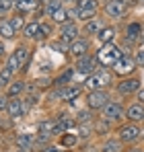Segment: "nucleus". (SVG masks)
<instances>
[{"mask_svg":"<svg viewBox=\"0 0 144 152\" xmlns=\"http://www.w3.org/2000/svg\"><path fill=\"white\" fill-rule=\"evenodd\" d=\"M121 56H123V51H121L118 45H113V43H105V45L99 50V53H97V60H99L101 66H113Z\"/></svg>","mask_w":144,"mask_h":152,"instance_id":"f257e3e1","label":"nucleus"},{"mask_svg":"<svg viewBox=\"0 0 144 152\" xmlns=\"http://www.w3.org/2000/svg\"><path fill=\"white\" fill-rule=\"evenodd\" d=\"M111 84V74L107 70H101L95 74L87 76V82H84V88L89 91H97V88H103V86H109Z\"/></svg>","mask_w":144,"mask_h":152,"instance_id":"f03ea898","label":"nucleus"},{"mask_svg":"<svg viewBox=\"0 0 144 152\" xmlns=\"http://www.w3.org/2000/svg\"><path fill=\"white\" fill-rule=\"evenodd\" d=\"M107 103H109V95H107L103 88L91 91L89 97H87V105H89V109H93V111H101Z\"/></svg>","mask_w":144,"mask_h":152,"instance_id":"7ed1b4c3","label":"nucleus"},{"mask_svg":"<svg viewBox=\"0 0 144 152\" xmlns=\"http://www.w3.org/2000/svg\"><path fill=\"white\" fill-rule=\"evenodd\" d=\"M27 60H29V50H27V48H17L15 53L8 58L6 68H10L12 72H17L19 68H23L25 64H27Z\"/></svg>","mask_w":144,"mask_h":152,"instance_id":"20e7f679","label":"nucleus"},{"mask_svg":"<svg viewBox=\"0 0 144 152\" xmlns=\"http://www.w3.org/2000/svg\"><path fill=\"white\" fill-rule=\"evenodd\" d=\"M97 58H93V56H84V58H78V62H76V72L82 76H91L97 72Z\"/></svg>","mask_w":144,"mask_h":152,"instance_id":"39448f33","label":"nucleus"},{"mask_svg":"<svg viewBox=\"0 0 144 152\" xmlns=\"http://www.w3.org/2000/svg\"><path fill=\"white\" fill-rule=\"evenodd\" d=\"M136 66H138V64H136V60L123 53L120 60H118V62L113 64V70H115V72H118L120 76H126V74H132Z\"/></svg>","mask_w":144,"mask_h":152,"instance_id":"423d86ee","label":"nucleus"},{"mask_svg":"<svg viewBox=\"0 0 144 152\" xmlns=\"http://www.w3.org/2000/svg\"><path fill=\"white\" fill-rule=\"evenodd\" d=\"M140 136H142V129L132 121L128 126L120 127V142H136Z\"/></svg>","mask_w":144,"mask_h":152,"instance_id":"0eeeda50","label":"nucleus"},{"mask_svg":"<svg viewBox=\"0 0 144 152\" xmlns=\"http://www.w3.org/2000/svg\"><path fill=\"white\" fill-rule=\"evenodd\" d=\"M101 111H103V117L109 119V121H115V119H120L121 115H123V107L118 101H109Z\"/></svg>","mask_w":144,"mask_h":152,"instance_id":"6e6552de","label":"nucleus"},{"mask_svg":"<svg viewBox=\"0 0 144 152\" xmlns=\"http://www.w3.org/2000/svg\"><path fill=\"white\" fill-rule=\"evenodd\" d=\"M76 39H78V27L74 25L72 21L64 23L62 29H60V41H64V43H72V41H76Z\"/></svg>","mask_w":144,"mask_h":152,"instance_id":"1a4fd4ad","label":"nucleus"},{"mask_svg":"<svg viewBox=\"0 0 144 152\" xmlns=\"http://www.w3.org/2000/svg\"><path fill=\"white\" fill-rule=\"evenodd\" d=\"M126 4L121 2V0H109L107 4H105V12H107V17H111V19H121L123 15H126Z\"/></svg>","mask_w":144,"mask_h":152,"instance_id":"9d476101","label":"nucleus"},{"mask_svg":"<svg viewBox=\"0 0 144 152\" xmlns=\"http://www.w3.org/2000/svg\"><path fill=\"white\" fill-rule=\"evenodd\" d=\"M138 91H140V80L138 78H126V80L118 82V93H121V95H134Z\"/></svg>","mask_w":144,"mask_h":152,"instance_id":"9b49d317","label":"nucleus"},{"mask_svg":"<svg viewBox=\"0 0 144 152\" xmlns=\"http://www.w3.org/2000/svg\"><path fill=\"white\" fill-rule=\"evenodd\" d=\"M126 117L132 121V124H138V121H142L144 119V105L140 101L134 103V105H130L128 109H126Z\"/></svg>","mask_w":144,"mask_h":152,"instance_id":"f8f14e48","label":"nucleus"},{"mask_svg":"<svg viewBox=\"0 0 144 152\" xmlns=\"http://www.w3.org/2000/svg\"><path fill=\"white\" fill-rule=\"evenodd\" d=\"M25 111V103L23 99H17V97H12L10 101H8V105H6V113L12 117V119H17V117H21Z\"/></svg>","mask_w":144,"mask_h":152,"instance_id":"ddd939ff","label":"nucleus"},{"mask_svg":"<svg viewBox=\"0 0 144 152\" xmlns=\"http://www.w3.org/2000/svg\"><path fill=\"white\" fill-rule=\"evenodd\" d=\"M89 41L87 39H76V41H72L70 43V53L78 60V58H84L87 53H89Z\"/></svg>","mask_w":144,"mask_h":152,"instance_id":"4468645a","label":"nucleus"},{"mask_svg":"<svg viewBox=\"0 0 144 152\" xmlns=\"http://www.w3.org/2000/svg\"><path fill=\"white\" fill-rule=\"evenodd\" d=\"M25 37H29V39H41L43 35H41V23H29V25H25L23 29Z\"/></svg>","mask_w":144,"mask_h":152,"instance_id":"2eb2a0df","label":"nucleus"},{"mask_svg":"<svg viewBox=\"0 0 144 152\" xmlns=\"http://www.w3.org/2000/svg\"><path fill=\"white\" fill-rule=\"evenodd\" d=\"M140 33H142V25H140V23H130L128 29H126V39H128V43L138 41V39H140Z\"/></svg>","mask_w":144,"mask_h":152,"instance_id":"dca6fc26","label":"nucleus"},{"mask_svg":"<svg viewBox=\"0 0 144 152\" xmlns=\"http://www.w3.org/2000/svg\"><path fill=\"white\" fill-rule=\"evenodd\" d=\"M101 29H103V21H101V19H97V17L84 23V33H87V35H99V33H101Z\"/></svg>","mask_w":144,"mask_h":152,"instance_id":"f3484780","label":"nucleus"},{"mask_svg":"<svg viewBox=\"0 0 144 152\" xmlns=\"http://www.w3.org/2000/svg\"><path fill=\"white\" fill-rule=\"evenodd\" d=\"M15 6L21 10V12H31L39 6V0H15Z\"/></svg>","mask_w":144,"mask_h":152,"instance_id":"a211bd4d","label":"nucleus"},{"mask_svg":"<svg viewBox=\"0 0 144 152\" xmlns=\"http://www.w3.org/2000/svg\"><path fill=\"white\" fill-rule=\"evenodd\" d=\"M113 37H115V29H113V27H103V29H101V33L97 35V39L101 41V45L111 43V41H113Z\"/></svg>","mask_w":144,"mask_h":152,"instance_id":"6ab92c4d","label":"nucleus"},{"mask_svg":"<svg viewBox=\"0 0 144 152\" xmlns=\"http://www.w3.org/2000/svg\"><path fill=\"white\" fill-rule=\"evenodd\" d=\"M54 23H60V25H64V23H68V10L64 8V6H60V8H56V12L49 17Z\"/></svg>","mask_w":144,"mask_h":152,"instance_id":"aec40b11","label":"nucleus"},{"mask_svg":"<svg viewBox=\"0 0 144 152\" xmlns=\"http://www.w3.org/2000/svg\"><path fill=\"white\" fill-rule=\"evenodd\" d=\"M78 95H80V88H78V86H68V88H62V91H60V97H62L64 101H74Z\"/></svg>","mask_w":144,"mask_h":152,"instance_id":"412c9836","label":"nucleus"},{"mask_svg":"<svg viewBox=\"0 0 144 152\" xmlns=\"http://www.w3.org/2000/svg\"><path fill=\"white\" fill-rule=\"evenodd\" d=\"M15 29H12V25H10V21H0V35L4 37V39H12L15 37Z\"/></svg>","mask_w":144,"mask_h":152,"instance_id":"4be33fe9","label":"nucleus"},{"mask_svg":"<svg viewBox=\"0 0 144 152\" xmlns=\"http://www.w3.org/2000/svg\"><path fill=\"white\" fill-rule=\"evenodd\" d=\"M76 12V17L80 19V21H91V19H95V15H97V10H93V8H76L74 10Z\"/></svg>","mask_w":144,"mask_h":152,"instance_id":"5701e85b","label":"nucleus"},{"mask_svg":"<svg viewBox=\"0 0 144 152\" xmlns=\"http://www.w3.org/2000/svg\"><path fill=\"white\" fill-rule=\"evenodd\" d=\"M23 88H25V84L19 80V82H10L8 84V91H6V95L8 97H19L21 93H23Z\"/></svg>","mask_w":144,"mask_h":152,"instance_id":"b1692460","label":"nucleus"},{"mask_svg":"<svg viewBox=\"0 0 144 152\" xmlns=\"http://www.w3.org/2000/svg\"><path fill=\"white\" fill-rule=\"evenodd\" d=\"M121 144L118 140H109V142H105V146H103V152H120Z\"/></svg>","mask_w":144,"mask_h":152,"instance_id":"393cba45","label":"nucleus"},{"mask_svg":"<svg viewBox=\"0 0 144 152\" xmlns=\"http://www.w3.org/2000/svg\"><path fill=\"white\" fill-rule=\"evenodd\" d=\"M97 6H99L97 0H78L76 4V8H93V10H97Z\"/></svg>","mask_w":144,"mask_h":152,"instance_id":"a878e982","label":"nucleus"},{"mask_svg":"<svg viewBox=\"0 0 144 152\" xmlns=\"http://www.w3.org/2000/svg\"><path fill=\"white\" fill-rule=\"evenodd\" d=\"M12 74H15V72H12L10 68H6V66H4V68H2V72H0V84H6V82L12 78Z\"/></svg>","mask_w":144,"mask_h":152,"instance_id":"bb28decb","label":"nucleus"},{"mask_svg":"<svg viewBox=\"0 0 144 152\" xmlns=\"http://www.w3.org/2000/svg\"><path fill=\"white\" fill-rule=\"evenodd\" d=\"M12 6H15V0H0V17L6 15Z\"/></svg>","mask_w":144,"mask_h":152,"instance_id":"cd10ccee","label":"nucleus"},{"mask_svg":"<svg viewBox=\"0 0 144 152\" xmlns=\"http://www.w3.org/2000/svg\"><path fill=\"white\" fill-rule=\"evenodd\" d=\"M62 144H64L66 148H72V146L76 144V136H72V134H66V136H62Z\"/></svg>","mask_w":144,"mask_h":152,"instance_id":"c85d7f7f","label":"nucleus"},{"mask_svg":"<svg viewBox=\"0 0 144 152\" xmlns=\"http://www.w3.org/2000/svg\"><path fill=\"white\" fill-rule=\"evenodd\" d=\"M10 25H12V29H15V31H21V29H25L23 17H15V19L10 21Z\"/></svg>","mask_w":144,"mask_h":152,"instance_id":"c756f323","label":"nucleus"},{"mask_svg":"<svg viewBox=\"0 0 144 152\" xmlns=\"http://www.w3.org/2000/svg\"><path fill=\"white\" fill-rule=\"evenodd\" d=\"M136 64H138V66H144V50H140L136 53Z\"/></svg>","mask_w":144,"mask_h":152,"instance_id":"7c9ffc66","label":"nucleus"},{"mask_svg":"<svg viewBox=\"0 0 144 152\" xmlns=\"http://www.w3.org/2000/svg\"><path fill=\"white\" fill-rule=\"evenodd\" d=\"M70 76H72V72H64L62 78H58V84H66V80H70Z\"/></svg>","mask_w":144,"mask_h":152,"instance_id":"2f4dec72","label":"nucleus"},{"mask_svg":"<svg viewBox=\"0 0 144 152\" xmlns=\"http://www.w3.org/2000/svg\"><path fill=\"white\" fill-rule=\"evenodd\" d=\"M136 97H138V101L144 105V88H140V91H138V95H136Z\"/></svg>","mask_w":144,"mask_h":152,"instance_id":"473e14b6","label":"nucleus"},{"mask_svg":"<svg viewBox=\"0 0 144 152\" xmlns=\"http://www.w3.org/2000/svg\"><path fill=\"white\" fill-rule=\"evenodd\" d=\"M43 152H64V150H56L54 146H48V148H46V150H43Z\"/></svg>","mask_w":144,"mask_h":152,"instance_id":"72a5a7b5","label":"nucleus"},{"mask_svg":"<svg viewBox=\"0 0 144 152\" xmlns=\"http://www.w3.org/2000/svg\"><path fill=\"white\" fill-rule=\"evenodd\" d=\"M126 152H144V150H142V148H128Z\"/></svg>","mask_w":144,"mask_h":152,"instance_id":"f704fd0d","label":"nucleus"},{"mask_svg":"<svg viewBox=\"0 0 144 152\" xmlns=\"http://www.w3.org/2000/svg\"><path fill=\"white\" fill-rule=\"evenodd\" d=\"M6 105H8V103L4 101V99H0V109H6Z\"/></svg>","mask_w":144,"mask_h":152,"instance_id":"c9c22d12","label":"nucleus"},{"mask_svg":"<svg viewBox=\"0 0 144 152\" xmlns=\"http://www.w3.org/2000/svg\"><path fill=\"white\" fill-rule=\"evenodd\" d=\"M140 41L144 43V27H142V33H140Z\"/></svg>","mask_w":144,"mask_h":152,"instance_id":"e433bc0d","label":"nucleus"},{"mask_svg":"<svg viewBox=\"0 0 144 152\" xmlns=\"http://www.w3.org/2000/svg\"><path fill=\"white\" fill-rule=\"evenodd\" d=\"M0 53H4V45L2 43H0Z\"/></svg>","mask_w":144,"mask_h":152,"instance_id":"4c0bfd02","label":"nucleus"},{"mask_svg":"<svg viewBox=\"0 0 144 152\" xmlns=\"http://www.w3.org/2000/svg\"><path fill=\"white\" fill-rule=\"evenodd\" d=\"M140 138H144V132H142V136H140Z\"/></svg>","mask_w":144,"mask_h":152,"instance_id":"58836bf2","label":"nucleus"},{"mask_svg":"<svg viewBox=\"0 0 144 152\" xmlns=\"http://www.w3.org/2000/svg\"><path fill=\"white\" fill-rule=\"evenodd\" d=\"M140 2H142V4H144V0H140Z\"/></svg>","mask_w":144,"mask_h":152,"instance_id":"ea45409f","label":"nucleus"},{"mask_svg":"<svg viewBox=\"0 0 144 152\" xmlns=\"http://www.w3.org/2000/svg\"><path fill=\"white\" fill-rule=\"evenodd\" d=\"M0 86H2V84H0Z\"/></svg>","mask_w":144,"mask_h":152,"instance_id":"a19ab883","label":"nucleus"},{"mask_svg":"<svg viewBox=\"0 0 144 152\" xmlns=\"http://www.w3.org/2000/svg\"><path fill=\"white\" fill-rule=\"evenodd\" d=\"M121 2H123V0H121Z\"/></svg>","mask_w":144,"mask_h":152,"instance_id":"79ce46f5","label":"nucleus"}]
</instances>
